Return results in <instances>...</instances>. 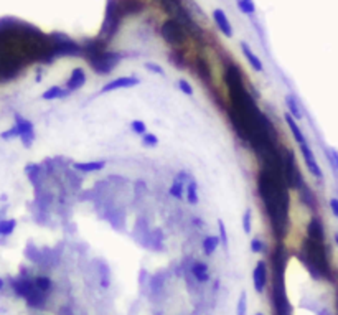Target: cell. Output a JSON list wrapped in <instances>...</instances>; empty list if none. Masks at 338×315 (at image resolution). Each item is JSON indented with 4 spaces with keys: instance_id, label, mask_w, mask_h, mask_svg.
Masks as SVG:
<instances>
[{
    "instance_id": "cell-1",
    "label": "cell",
    "mask_w": 338,
    "mask_h": 315,
    "mask_svg": "<svg viewBox=\"0 0 338 315\" xmlns=\"http://www.w3.org/2000/svg\"><path fill=\"white\" fill-rule=\"evenodd\" d=\"M287 183L282 180L279 170H261L258 177V190L261 200L264 203L266 213H268L274 231L279 236L287 228V211H289V192Z\"/></svg>"
},
{
    "instance_id": "cell-2",
    "label": "cell",
    "mask_w": 338,
    "mask_h": 315,
    "mask_svg": "<svg viewBox=\"0 0 338 315\" xmlns=\"http://www.w3.org/2000/svg\"><path fill=\"white\" fill-rule=\"evenodd\" d=\"M121 55L114 53V51H104V50H93L89 51L88 61L93 66V70L99 75H107L116 68L119 63Z\"/></svg>"
},
{
    "instance_id": "cell-3",
    "label": "cell",
    "mask_w": 338,
    "mask_h": 315,
    "mask_svg": "<svg viewBox=\"0 0 338 315\" xmlns=\"http://www.w3.org/2000/svg\"><path fill=\"white\" fill-rule=\"evenodd\" d=\"M15 124L18 126L20 129V141H22V144L25 147H32V144L35 141V127H33V124L28 121V119H25L23 116H20V114H15Z\"/></svg>"
},
{
    "instance_id": "cell-4",
    "label": "cell",
    "mask_w": 338,
    "mask_h": 315,
    "mask_svg": "<svg viewBox=\"0 0 338 315\" xmlns=\"http://www.w3.org/2000/svg\"><path fill=\"white\" fill-rule=\"evenodd\" d=\"M299 147H300V152H302V158H304V162H305V167L309 168V172L314 175L315 178L322 180L324 178V172H322L320 165H319V162H317L315 154L312 152L309 142L302 144V146H299Z\"/></svg>"
},
{
    "instance_id": "cell-5",
    "label": "cell",
    "mask_w": 338,
    "mask_h": 315,
    "mask_svg": "<svg viewBox=\"0 0 338 315\" xmlns=\"http://www.w3.org/2000/svg\"><path fill=\"white\" fill-rule=\"evenodd\" d=\"M137 84H140V79L137 76H121V78L111 79L109 82H106L102 86L101 92H112L117 89H129V87H134Z\"/></svg>"
},
{
    "instance_id": "cell-6",
    "label": "cell",
    "mask_w": 338,
    "mask_h": 315,
    "mask_svg": "<svg viewBox=\"0 0 338 315\" xmlns=\"http://www.w3.org/2000/svg\"><path fill=\"white\" fill-rule=\"evenodd\" d=\"M253 284H254V291L258 294H263L268 284V264L264 261H258L254 271H253Z\"/></svg>"
},
{
    "instance_id": "cell-7",
    "label": "cell",
    "mask_w": 338,
    "mask_h": 315,
    "mask_svg": "<svg viewBox=\"0 0 338 315\" xmlns=\"http://www.w3.org/2000/svg\"><path fill=\"white\" fill-rule=\"evenodd\" d=\"M162 35L165 37V40L168 41V43H172V45H175V43H178V41H182L183 38H185V33H183L182 27L177 22H173V20H170V22H167L165 25H163Z\"/></svg>"
},
{
    "instance_id": "cell-8",
    "label": "cell",
    "mask_w": 338,
    "mask_h": 315,
    "mask_svg": "<svg viewBox=\"0 0 338 315\" xmlns=\"http://www.w3.org/2000/svg\"><path fill=\"white\" fill-rule=\"evenodd\" d=\"M213 20L214 23H216V27L219 28V32H221L226 38H231L233 37V27H231V22H229L226 12H224L223 8H214L213 10Z\"/></svg>"
},
{
    "instance_id": "cell-9",
    "label": "cell",
    "mask_w": 338,
    "mask_h": 315,
    "mask_svg": "<svg viewBox=\"0 0 338 315\" xmlns=\"http://www.w3.org/2000/svg\"><path fill=\"white\" fill-rule=\"evenodd\" d=\"M86 84V73H84V70L83 68H74L73 71H71V76H69V79L66 81V89H68L69 92H73V91H78L81 89Z\"/></svg>"
},
{
    "instance_id": "cell-10",
    "label": "cell",
    "mask_w": 338,
    "mask_h": 315,
    "mask_svg": "<svg viewBox=\"0 0 338 315\" xmlns=\"http://www.w3.org/2000/svg\"><path fill=\"white\" fill-rule=\"evenodd\" d=\"M187 180H192L190 177H188L187 173H178L177 178L173 180V183L170 185V190H168V193L172 195L173 198L177 200H183V187H185V182Z\"/></svg>"
},
{
    "instance_id": "cell-11",
    "label": "cell",
    "mask_w": 338,
    "mask_h": 315,
    "mask_svg": "<svg viewBox=\"0 0 338 315\" xmlns=\"http://www.w3.org/2000/svg\"><path fill=\"white\" fill-rule=\"evenodd\" d=\"M104 167H106L104 160H93V162H76V163H73V168L78 170V172H83V173L101 172Z\"/></svg>"
},
{
    "instance_id": "cell-12",
    "label": "cell",
    "mask_w": 338,
    "mask_h": 315,
    "mask_svg": "<svg viewBox=\"0 0 338 315\" xmlns=\"http://www.w3.org/2000/svg\"><path fill=\"white\" fill-rule=\"evenodd\" d=\"M241 50H243V53H244V56H246V60H248V63H249V66L251 68H253L254 71H264V66H263V61H261V58L258 55L254 53L253 50H251V46L248 45V43H241Z\"/></svg>"
},
{
    "instance_id": "cell-13",
    "label": "cell",
    "mask_w": 338,
    "mask_h": 315,
    "mask_svg": "<svg viewBox=\"0 0 338 315\" xmlns=\"http://www.w3.org/2000/svg\"><path fill=\"white\" fill-rule=\"evenodd\" d=\"M192 274L193 277L197 279L198 282H208L209 281V269H208V264L203 261H195L192 264Z\"/></svg>"
},
{
    "instance_id": "cell-14",
    "label": "cell",
    "mask_w": 338,
    "mask_h": 315,
    "mask_svg": "<svg viewBox=\"0 0 338 315\" xmlns=\"http://www.w3.org/2000/svg\"><path fill=\"white\" fill-rule=\"evenodd\" d=\"M284 119H285V122H287V126L290 129V132H292V136H294L295 139V142L299 144V146H302V144H305L307 142V139L304 136V132L300 131V127H299V124H297V121L294 117H292L289 112H285L284 114Z\"/></svg>"
},
{
    "instance_id": "cell-15",
    "label": "cell",
    "mask_w": 338,
    "mask_h": 315,
    "mask_svg": "<svg viewBox=\"0 0 338 315\" xmlns=\"http://www.w3.org/2000/svg\"><path fill=\"white\" fill-rule=\"evenodd\" d=\"M309 237L310 239H315V241H320L324 242V225H322V221L319 218H312L310 223H309Z\"/></svg>"
},
{
    "instance_id": "cell-16",
    "label": "cell",
    "mask_w": 338,
    "mask_h": 315,
    "mask_svg": "<svg viewBox=\"0 0 338 315\" xmlns=\"http://www.w3.org/2000/svg\"><path fill=\"white\" fill-rule=\"evenodd\" d=\"M69 94H71V92L66 89V87L51 86V87H48V89L42 94V99H45V101H55V99H61V97L69 96Z\"/></svg>"
},
{
    "instance_id": "cell-17",
    "label": "cell",
    "mask_w": 338,
    "mask_h": 315,
    "mask_svg": "<svg viewBox=\"0 0 338 315\" xmlns=\"http://www.w3.org/2000/svg\"><path fill=\"white\" fill-rule=\"evenodd\" d=\"M285 104H287L289 114L294 117L295 121H302L304 114H302V111H300V107H299V102H297L294 94H287V96H285Z\"/></svg>"
},
{
    "instance_id": "cell-18",
    "label": "cell",
    "mask_w": 338,
    "mask_h": 315,
    "mask_svg": "<svg viewBox=\"0 0 338 315\" xmlns=\"http://www.w3.org/2000/svg\"><path fill=\"white\" fill-rule=\"evenodd\" d=\"M15 228H17V220H15V218L0 220V236H2V237L10 236L15 231Z\"/></svg>"
},
{
    "instance_id": "cell-19",
    "label": "cell",
    "mask_w": 338,
    "mask_h": 315,
    "mask_svg": "<svg viewBox=\"0 0 338 315\" xmlns=\"http://www.w3.org/2000/svg\"><path fill=\"white\" fill-rule=\"evenodd\" d=\"M33 281L38 291H42L43 294H47V296L51 292V289H53V282H51V279L48 276H37L33 277Z\"/></svg>"
},
{
    "instance_id": "cell-20",
    "label": "cell",
    "mask_w": 338,
    "mask_h": 315,
    "mask_svg": "<svg viewBox=\"0 0 338 315\" xmlns=\"http://www.w3.org/2000/svg\"><path fill=\"white\" fill-rule=\"evenodd\" d=\"M219 246V236H206L203 239V251L206 256H211Z\"/></svg>"
},
{
    "instance_id": "cell-21",
    "label": "cell",
    "mask_w": 338,
    "mask_h": 315,
    "mask_svg": "<svg viewBox=\"0 0 338 315\" xmlns=\"http://www.w3.org/2000/svg\"><path fill=\"white\" fill-rule=\"evenodd\" d=\"M187 200L190 205L198 203V183L195 180H190L187 183Z\"/></svg>"
},
{
    "instance_id": "cell-22",
    "label": "cell",
    "mask_w": 338,
    "mask_h": 315,
    "mask_svg": "<svg viewBox=\"0 0 338 315\" xmlns=\"http://www.w3.org/2000/svg\"><path fill=\"white\" fill-rule=\"evenodd\" d=\"M131 129H132V132L137 134V136H145V134L148 132L147 131V124L144 121H140V119H134V121L131 122Z\"/></svg>"
},
{
    "instance_id": "cell-23",
    "label": "cell",
    "mask_w": 338,
    "mask_h": 315,
    "mask_svg": "<svg viewBox=\"0 0 338 315\" xmlns=\"http://www.w3.org/2000/svg\"><path fill=\"white\" fill-rule=\"evenodd\" d=\"M238 8L244 15H253L256 12V5L253 0H238Z\"/></svg>"
},
{
    "instance_id": "cell-24",
    "label": "cell",
    "mask_w": 338,
    "mask_h": 315,
    "mask_svg": "<svg viewBox=\"0 0 338 315\" xmlns=\"http://www.w3.org/2000/svg\"><path fill=\"white\" fill-rule=\"evenodd\" d=\"M246 314H248V296H246V292H241L239 301L236 304V315H246Z\"/></svg>"
},
{
    "instance_id": "cell-25",
    "label": "cell",
    "mask_w": 338,
    "mask_h": 315,
    "mask_svg": "<svg viewBox=\"0 0 338 315\" xmlns=\"http://www.w3.org/2000/svg\"><path fill=\"white\" fill-rule=\"evenodd\" d=\"M0 137L3 139V141H12V139H17L20 137V129L17 124H13L12 127L7 129V131H3L2 134H0Z\"/></svg>"
},
{
    "instance_id": "cell-26",
    "label": "cell",
    "mask_w": 338,
    "mask_h": 315,
    "mask_svg": "<svg viewBox=\"0 0 338 315\" xmlns=\"http://www.w3.org/2000/svg\"><path fill=\"white\" fill-rule=\"evenodd\" d=\"M142 146H145V147H148V149L157 147V146H158V137L155 136V134L147 132L145 136H142Z\"/></svg>"
},
{
    "instance_id": "cell-27",
    "label": "cell",
    "mask_w": 338,
    "mask_h": 315,
    "mask_svg": "<svg viewBox=\"0 0 338 315\" xmlns=\"http://www.w3.org/2000/svg\"><path fill=\"white\" fill-rule=\"evenodd\" d=\"M243 231H244V235H251V231H253V221H251V210L248 208L244 211V215H243Z\"/></svg>"
},
{
    "instance_id": "cell-28",
    "label": "cell",
    "mask_w": 338,
    "mask_h": 315,
    "mask_svg": "<svg viewBox=\"0 0 338 315\" xmlns=\"http://www.w3.org/2000/svg\"><path fill=\"white\" fill-rule=\"evenodd\" d=\"M218 231H219V239L223 241V246L228 249V244H229V241H228V231H226V225L223 223V220H218Z\"/></svg>"
},
{
    "instance_id": "cell-29",
    "label": "cell",
    "mask_w": 338,
    "mask_h": 315,
    "mask_svg": "<svg viewBox=\"0 0 338 315\" xmlns=\"http://www.w3.org/2000/svg\"><path fill=\"white\" fill-rule=\"evenodd\" d=\"M144 66H145V70H147V71H150V73H153V75H158V76H165V70H163L160 65H157V63H152V61H147V63H145Z\"/></svg>"
},
{
    "instance_id": "cell-30",
    "label": "cell",
    "mask_w": 338,
    "mask_h": 315,
    "mask_svg": "<svg viewBox=\"0 0 338 315\" xmlns=\"http://www.w3.org/2000/svg\"><path fill=\"white\" fill-rule=\"evenodd\" d=\"M264 242L261 237H253L251 239V251L256 252V254H261V252H264Z\"/></svg>"
},
{
    "instance_id": "cell-31",
    "label": "cell",
    "mask_w": 338,
    "mask_h": 315,
    "mask_svg": "<svg viewBox=\"0 0 338 315\" xmlns=\"http://www.w3.org/2000/svg\"><path fill=\"white\" fill-rule=\"evenodd\" d=\"M178 87H180L182 92H185L187 96H193V86L188 82L187 79H178Z\"/></svg>"
},
{
    "instance_id": "cell-32",
    "label": "cell",
    "mask_w": 338,
    "mask_h": 315,
    "mask_svg": "<svg viewBox=\"0 0 338 315\" xmlns=\"http://www.w3.org/2000/svg\"><path fill=\"white\" fill-rule=\"evenodd\" d=\"M330 162L334 165V168L338 172V152L337 151H330Z\"/></svg>"
},
{
    "instance_id": "cell-33",
    "label": "cell",
    "mask_w": 338,
    "mask_h": 315,
    "mask_svg": "<svg viewBox=\"0 0 338 315\" xmlns=\"http://www.w3.org/2000/svg\"><path fill=\"white\" fill-rule=\"evenodd\" d=\"M330 208H332V213H334L337 218H338V198H330Z\"/></svg>"
},
{
    "instance_id": "cell-34",
    "label": "cell",
    "mask_w": 338,
    "mask_h": 315,
    "mask_svg": "<svg viewBox=\"0 0 338 315\" xmlns=\"http://www.w3.org/2000/svg\"><path fill=\"white\" fill-rule=\"evenodd\" d=\"M3 286H5V281H3L2 277H0V291H2V289H3Z\"/></svg>"
},
{
    "instance_id": "cell-35",
    "label": "cell",
    "mask_w": 338,
    "mask_h": 315,
    "mask_svg": "<svg viewBox=\"0 0 338 315\" xmlns=\"http://www.w3.org/2000/svg\"><path fill=\"white\" fill-rule=\"evenodd\" d=\"M3 215H5V210L2 208V210H0V220H3Z\"/></svg>"
},
{
    "instance_id": "cell-36",
    "label": "cell",
    "mask_w": 338,
    "mask_h": 315,
    "mask_svg": "<svg viewBox=\"0 0 338 315\" xmlns=\"http://www.w3.org/2000/svg\"><path fill=\"white\" fill-rule=\"evenodd\" d=\"M0 201H7V195H2V197H0Z\"/></svg>"
},
{
    "instance_id": "cell-37",
    "label": "cell",
    "mask_w": 338,
    "mask_h": 315,
    "mask_svg": "<svg viewBox=\"0 0 338 315\" xmlns=\"http://www.w3.org/2000/svg\"><path fill=\"white\" fill-rule=\"evenodd\" d=\"M335 242H337V244H338V233L335 235Z\"/></svg>"
},
{
    "instance_id": "cell-38",
    "label": "cell",
    "mask_w": 338,
    "mask_h": 315,
    "mask_svg": "<svg viewBox=\"0 0 338 315\" xmlns=\"http://www.w3.org/2000/svg\"><path fill=\"white\" fill-rule=\"evenodd\" d=\"M254 315H264V314H261V312H258V314H254Z\"/></svg>"
}]
</instances>
